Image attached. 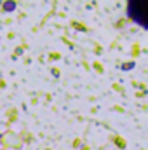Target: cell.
<instances>
[{"instance_id": "7a4b0ae2", "label": "cell", "mask_w": 148, "mask_h": 150, "mask_svg": "<svg viewBox=\"0 0 148 150\" xmlns=\"http://www.w3.org/2000/svg\"><path fill=\"white\" fill-rule=\"evenodd\" d=\"M4 9H5V11H12V9H14V2H12V0H9V2H5V5H4Z\"/></svg>"}, {"instance_id": "6da1fadb", "label": "cell", "mask_w": 148, "mask_h": 150, "mask_svg": "<svg viewBox=\"0 0 148 150\" xmlns=\"http://www.w3.org/2000/svg\"><path fill=\"white\" fill-rule=\"evenodd\" d=\"M127 16L148 32V0H127Z\"/></svg>"}]
</instances>
